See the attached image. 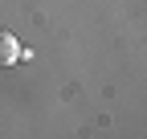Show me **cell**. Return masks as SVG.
Returning <instances> with one entry per match:
<instances>
[{
    "mask_svg": "<svg viewBox=\"0 0 147 139\" xmlns=\"http://www.w3.org/2000/svg\"><path fill=\"white\" fill-rule=\"evenodd\" d=\"M21 57H25L21 41H16L8 29H0V65H12V61H21Z\"/></svg>",
    "mask_w": 147,
    "mask_h": 139,
    "instance_id": "6da1fadb",
    "label": "cell"
}]
</instances>
